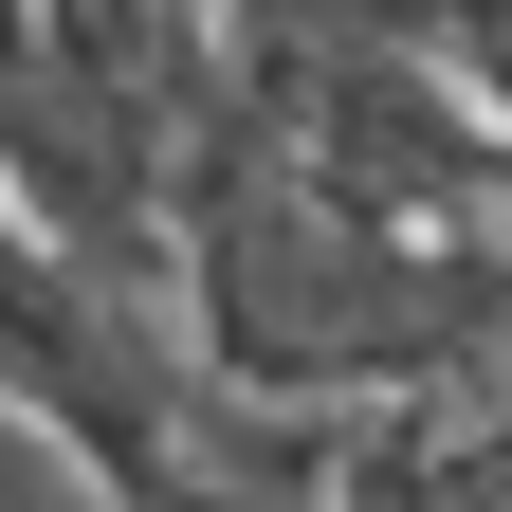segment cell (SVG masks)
<instances>
[{
  "label": "cell",
  "instance_id": "obj_3",
  "mask_svg": "<svg viewBox=\"0 0 512 512\" xmlns=\"http://www.w3.org/2000/svg\"><path fill=\"white\" fill-rule=\"evenodd\" d=\"M0 512H92V476L55 458V439H37L19 403H0Z\"/></svg>",
  "mask_w": 512,
  "mask_h": 512
},
{
  "label": "cell",
  "instance_id": "obj_4",
  "mask_svg": "<svg viewBox=\"0 0 512 512\" xmlns=\"http://www.w3.org/2000/svg\"><path fill=\"white\" fill-rule=\"evenodd\" d=\"M19 55H37V0H0V92H19Z\"/></svg>",
  "mask_w": 512,
  "mask_h": 512
},
{
  "label": "cell",
  "instance_id": "obj_2",
  "mask_svg": "<svg viewBox=\"0 0 512 512\" xmlns=\"http://www.w3.org/2000/svg\"><path fill=\"white\" fill-rule=\"evenodd\" d=\"M0 403H19L110 512H165L183 439H202V330H183L165 293L74 275V256L0 202Z\"/></svg>",
  "mask_w": 512,
  "mask_h": 512
},
{
  "label": "cell",
  "instance_id": "obj_1",
  "mask_svg": "<svg viewBox=\"0 0 512 512\" xmlns=\"http://www.w3.org/2000/svg\"><path fill=\"white\" fill-rule=\"evenodd\" d=\"M183 330H202L220 403L384 421V403H439V384L512 366V256L384 238L330 183H293L275 147L202 128V165H183Z\"/></svg>",
  "mask_w": 512,
  "mask_h": 512
}]
</instances>
